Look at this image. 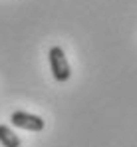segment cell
<instances>
[{"instance_id":"obj_3","label":"cell","mask_w":137,"mask_h":147,"mask_svg":"<svg viewBox=\"0 0 137 147\" xmlns=\"http://www.w3.org/2000/svg\"><path fill=\"white\" fill-rule=\"evenodd\" d=\"M0 143L4 147H20L22 145L20 137H18L8 125H4V123H0Z\"/></svg>"},{"instance_id":"obj_1","label":"cell","mask_w":137,"mask_h":147,"mask_svg":"<svg viewBox=\"0 0 137 147\" xmlns=\"http://www.w3.org/2000/svg\"><path fill=\"white\" fill-rule=\"evenodd\" d=\"M48 62H50V70L56 82L64 84L72 78V68H70V62L66 58V52L60 48V46H52L48 52Z\"/></svg>"},{"instance_id":"obj_2","label":"cell","mask_w":137,"mask_h":147,"mask_svg":"<svg viewBox=\"0 0 137 147\" xmlns=\"http://www.w3.org/2000/svg\"><path fill=\"white\" fill-rule=\"evenodd\" d=\"M10 121L14 127L18 129H26V131H42L44 129V119L40 115H34V113H28V111H14L10 115Z\"/></svg>"}]
</instances>
